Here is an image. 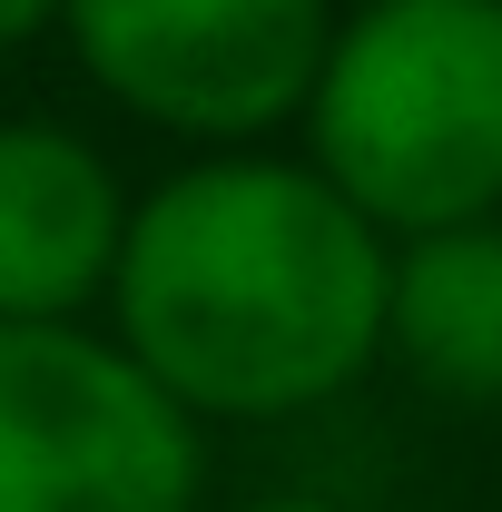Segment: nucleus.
<instances>
[{
	"label": "nucleus",
	"mask_w": 502,
	"mask_h": 512,
	"mask_svg": "<svg viewBox=\"0 0 502 512\" xmlns=\"http://www.w3.org/2000/svg\"><path fill=\"white\" fill-rule=\"evenodd\" d=\"M394 237L286 148H207L128 207L99 325L197 424H286L384 365Z\"/></svg>",
	"instance_id": "f257e3e1"
},
{
	"label": "nucleus",
	"mask_w": 502,
	"mask_h": 512,
	"mask_svg": "<svg viewBox=\"0 0 502 512\" xmlns=\"http://www.w3.org/2000/svg\"><path fill=\"white\" fill-rule=\"evenodd\" d=\"M296 138V158L394 247L502 217V0L335 10Z\"/></svg>",
	"instance_id": "f03ea898"
},
{
	"label": "nucleus",
	"mask_w": 502,
	"mask_h": 512,
	"mask_svg": "<svg viewBox=\"0 0 502 512\" xmlns=\"http://www.w3.org/2000/svg\"><path fill=\"white\" fill-rule=\"evenodd\" d=\"M207 424L109 325H0V512H197Z\"/></svg>",
	"instance_id": "7ed1b4c3"
},
{
	"label": "nucleus",
	"mask_w": 502,
	"mask_h": 512,
	"mask_svg": "<svg viewBox=\"0 0 502 512\" xmlns=\"http://www.w3.org/2000/svg\"><path fill=\"white\" fill-rule=\"evenodd\" d=\"M60 40L109 109L207 158L306 119L335 0H60Z\"/></svg>",
	"instance_id": "20e7f679"
},
{
	"label": "nucleus",
	"mask_w": 502,
	"mask_h": 512,
	"mask_svg": "<svg viewBox=\"0 0 502 512\" xmlns=\"http://www.w3.org/2000/svg\"><path fill=\"white\" fill-rule=\"evenodd\" d=\"M138 188L69 119H0V325H89L109 306Z\"/></svg>",
	"instance_id": "39448f33"
},
{
	"label": "nucleus",
	"mask_w": 502,
	"mask_h": 512,
	"mask_svg": "<svg viewBox=\"0 0 502 512\" xmlns=\"http://www.w3.org/2000/svg\"><path fill=\"white\" fill-rule=\"evenodd\" d=\"M384 355L443 404H502V217L394 247Z\"/></svg>",
	"instance_id": "423d86ee"
},
{
	"label": "nucleus",
	"mask_w": 502,
	"mask_h": 512,
	"mask_svg": "<svg viewBox=\"0 0 502 512\" xmlns=\"http://www.w3.org/2000/svg\"><path fill=\"white\" fill-rule=\"evenodd\" d=\"M50 30H60V0H0V60L30 50V40H50Z\"/></svg>",
	"instance_id": "0eeeda50"
},
{
	"label": "nucleus",
	"mask_w": 502,
	"mask_h": 512,
	"mask_svg": "<svg viewBox=\"0 0 502 512\" xmlns=\"http://www.w3.org/2000/svg\"><path fill=\"white\" fill-rule=\"evenodd\" d=\"M247 512H345V503H325V493H266V503H247Z\"/></svg>",
	"instance_id": "6e6552de"
}]
</instances>
